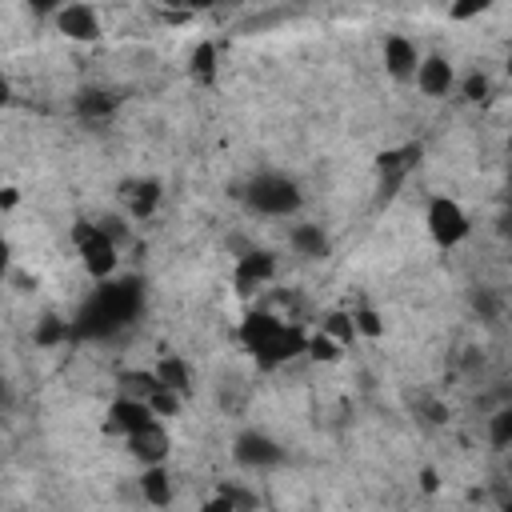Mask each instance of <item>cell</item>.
Returning <instances> with one entry per match:
<instances>
[{"label": "cell", "instance_id": "6", "mask_svg": "<svg viewBox=\"0 0 512 512\" xmlns=\"http://www.w3.org/2000/svg\"><path fill=\"white\" fill-rule=\"evenodd\" d=\"M496 0H448V16L452 20H472V16H484Z\"/></svg>", "mask_w": 512, "mask_h": 512}, {"label": "cell", "instance_id": "2", "mask_svg": "<svg viewBox=\"0 0 512 512\" xmlns=\"http://www.w3.org/2000/svg\"><path fill=\"white\" fill-rule=\"evenodd\" d=\"M428 236L440 244V248H456L464 236H468V216L456 200L448 196H432L428 204Z\"/></svg>", "mask_w": 512, "mask_h": 512}, {"label": "cell", "instance_id": "5", "mask_svg": "<svg viewBox=\"0 0 512 512\" xmlns=\"http://www.w3.org/2000/svg\"><path fill=\"white\" fill-rule=\"evenodd\" d=\"M416 64H420V48H416V40H408V36H388V40H384V68H388V76H396V80H412Z\"/></svg>", "mask_w": 512, "mask_h": 512}, {"label": "cell", "instance_id": "3", "mask_svg": "<svg viewBox=\"0 0 512 512\" xmlns=\"http://www.w3.org/2000/svg\"><path fill=\"white\" fill-rule=\"evenodd\" d=\"M52 20H56V32L64 40L84 44V40H96L100 36V8L92 0H68L64 8H56Z\"/></svg>", "mask_w": 512, "mask_h": 512}, {"label": "cell", "instance_id": "4", "mask_svg": "<svg viewBox=\"0 0 512 512\" xmlns=\"http://www.w3.org/2000/svg\"><path fill=\"white\" fill-rule=\"evenodd\" d=\"M412 84L420 88V96H432V100L448 96V88H452V60H444V56H424V60L416 64V72H412Z\"/></svg>", "mask_w": 512, "mask_h": 512}, {"label": "cell", "instance_id": "1", "mask_svg": "<svg viewBox=\"0 0 512 512\" xmlns=\"http://www.w3.org/2000/svg\"><path fill=\"white\" fill-rule=\"evenodd\" d=\"M248 204H252L260 216H288V212L300 208V192H296V184H292L288 176L268 172V176L252 180V188H248Z\"/></svg>", "mask_w": 512, "mask_h": 512}]
</instances>
